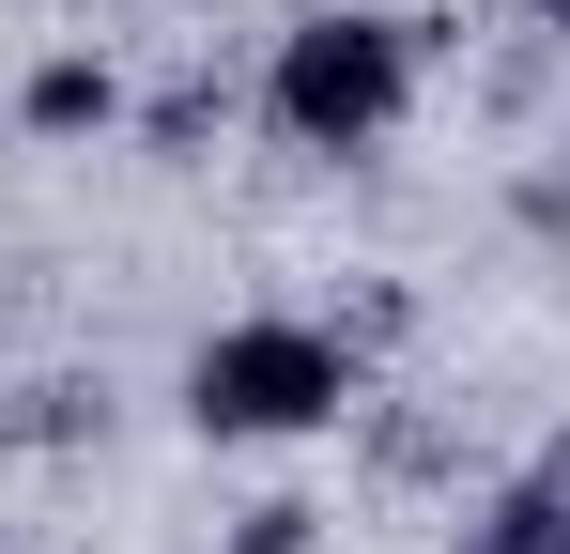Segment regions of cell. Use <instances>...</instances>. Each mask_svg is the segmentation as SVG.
<instances>
[{
  "instance_id": "1",
  "label": "cell",
  "mask_w": 570,
  "mask_h": 554,
  "mask_svg": "<svg viewBox=\"0 0 570 554\" xmlns=\"http://www.w3.org/2000/svg\"><path fill=\"white\" fill-rule=\"evenodd\" d=\"M340 400H355V355H340L324 324H232V339H200V369H186L200 432H324Z\"/></svg>"
},
{
  "instance_id": "2",
  "label": "cell",
  "mask_w": 570,
  "mask_h": 554,
  "mask_svg": "<svg viewBox=\"0 0 570 554\" xmlns=\"http://www.w3.org/2000/svg\"><path fill=\"white\" fill-rule=\"evenodd\" d=\"M401 92H416V47L385 16H308L278 47V123L308 155H371L385 123H401Z\"/></svg>"
},
{
  "instance_id": "3",
  "label": "cell",
  "mask_w": 570,
  "mask_h": 554,
  "mask_svg": "<svg viewBox=\"0 0 570 554\" xmlns=\"http://www.w3.org/2000/svg\"><path fill=\"white\" fill-rule=\"evenodd\" d=\"M108 108H124V92H108V62H94V47H62V62L31 78V139H78V123H108Z\"/></svg>"
},
{
  "instance_id": "4",
  "label": "cell",
  "mask_w": 570,
  "mask_h": 554,
  "mask_svg": "<svg viewBox=\"0 0 570 554\" xmlns=\"http://www.w3.org/2000/svg\"><path fill=\"white\" fill-rule=\"evenodd\" d=\"M463 554H570V477H556V493H509Z\"/></svg>"
},
{
  "instance_id": "5",
  "label": "cell",
  "mask_w": 570,
  "mask_h": 554,
  "mask_svg": "<svg viewBox=\"0 0 570 554\" xmlns=\"http://www.w3.org/2000/svg\"><path fill=\"white\" fill-rule=\"evenodd\" d=\"M232 554H308V508H263V524H247Z\"/></svg>"
}]
</instances>
